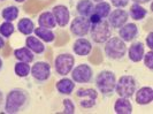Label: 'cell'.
<instances>
[{"label": "cell", "instance_id": "cell-1", "mask_svg": "<svg viewBox=\"0 0 153 114\" xmlns=\"http://www.w3.org/2000/svg\"><path fill=\"white\" fill-rule=\"evenodd\" d=\"M30 104L29 92L21 88H14L7 93L4 112L7 114H16L23 112Z\"/></svg>", "mask_w": 153, "mask_h": 114}, {"label": "cell", "instance_id": "cell-2", "mask_svg": "<svg viewBox=\"0 0 153 114\" xmlns=\"http://www.w3.org/2000/svg\"><path fill=\"white\" fill-rule=\"evenodd\" d=\"M94 83L98 91L104 97H111L114 95L116 77L112 70H101L98 73L94 78Z\"/></svg>", "mask_w": 153, "mask_h": 114}, {"label": "cell", "instance_id": "cell-3", "mask_svg": "<svg viewBox=\"0 0 153 114\" xmlns=\"http://www.w3.org/2000/svg\"><path fill=\"white\" fill-rule=\"evenodd\" d=\"M112 27L109 25L107 20H101L97 23H92L90 27V37L96 44H105L112 37Z\"/></svg>", "mask_w": 153, "mask_h": 114}, {"label": "cell", "instance_id": "cell-4", "mask_svg": "<svg viewBox=\"0 0 153 114\" xmlns=\"http://www.w3.org/2000/svg\"><path fill=\"white\" fill-rule=\"evenodd\" d=\"M105 55L111 60H121L127 53V45L120 37H112L105 43Z\"/></svg>", "mask_w": 153, "mask_h": 114}, {"label": "cell", "instance_id": "cell-5", "mask_svg": "<svg viewBox=\"0 0 153 114\" xmlns=\"http://www.w3.org/2000/svg\"><path fill=\"white\" fill-rule=\"evenodd\" d=\"M137 90V81L134 76L123 75L116 81L115 84V92L119 97L130 99Z\"/></svg>", "mask_w": 153, "mask_h": 114}, {"label": "cell", "instance_id": "cell-6", "mask_svg": "<svg viewBox=\"0 0 153 114\" xmlns=\"http://www.w3.org/2000/svg\"><path fill=\"white\" fill-rule=\"evenodd\" d=\"M75 97L79 106L84 110H89L97 105L98 91L93 88H81L75 93Z\"/></svg>", "mask_w": 153, "mask_h": 114}, {"label": "cell", "instance_id": "cell-7", "mask_svg": "<svg viewBox=\"0 0 153 114\" xmlns=\"http://www.w3.org/2000/svg\"><path fill=\"white\" fill-rule=\"evenodd\" d=\"M75 66V57L70 53H60L54 60L55 73L60 76H67L70 74Z\"/></svg>", "mask_w": 153, "mask_h": 114}, {"label": "cell", "instance_id": "cell-8", "mask_svg": "<svg viewBox=\"0 0 153 114\" xmlns=\"http://www.w3.org/2000/svg\"><path fill=\"white\" fill-rule=\"evenodd\" d=\"M70 73H71V80L75 83H90L93 78V70L88 63L77 65Z\"/></svg>", "mask_w": 153, "mask_h": 114}, {"label": "cell", "instance_id": "cell-9", "mask_svg": "<svg viewBox=\"0 0 153 114\" xmlns=\"http://www.w3.org/2000/svg\"><path fill=\"white\" fill-rule=\"evenodd\" d=\"M30 74L35 81H37L38 83H44L51 77V66L45 61H37L31 67Z\"/></svg>", "mask_w": 153, "mask_h": 114}, {"label": "cell", "instance_id": "cell-10", "mask_svg": "<svg viewBox=\"0 0 153 114\" xmlns=\"http://www.w3.org/2000/svg\"><path fill=\"white\" fill-rule=\"evenodd\" d=\"M91 22L89 17L76 16L70 24V34L75 37H84L89 34Z\"/></svg>", "mask_w": 153, "mask_h": 114}, {"label": "cell", "instance_id": "cell-11", "mask_svg": "<svg viewBox=\"0 0 153 114\" xmlns=\"http://www.w3.org/2000/svg\"><path fill=\"white\" fill-rule=\"evenodd\" d=\"M107 19L112 29H120L122 25H124L128 22L129 14H128L127 10H124L122 8H116L114 10H111Z\"/></svg>", "mask_w": 153, "mask_h": 114}, {"label": "cell", "instance_id": "cell-12", "mask_svg": "<svg viewBox=\"0 0 153 114\" xmlns=\"http://www.w3.org/2000/svg\"><path fill=\"white\" fill-rule=\"evenodd\" d=\"M52 13L55 19V22L59 27L65 28L70 21V12L65 5H56L52 8Z\"/></svg>", "mask_w": 153, "mask_h": 114}, {"label": "cell", "instance_id": "cell-13", "mask_svg": "<svg viewBox=\"0 0 153 114\" xmlns=\"http://www.w3.org/2000/svg\"><path fill=\"white\" fill-rule=\"evenodd\" d=\"M138 27L136 23H126L119 29V36L124 43L135 40L138 36Z\"/></svg>", "mask_w": 153, "mask_h": 114}, {"label": "cell", "instance_id": "cell-14", "mask_svg": "<svg viewBox=\"0 0 153 114\" xmlns=\"http://www.w3.org/2000/svg\"><path fill=\"white\" fill-rule=\"evenodd\" d=\"M73 51L75 52L76 55L79 57H86L89 55L90 52L92 51V44L91 42L86 38L79 37L78 39H76L73 44Z\"/></svg>", "mask_w": 153, "mask_h": 114}, {"label": "cell", "instance_id": "cell-15", "mask_svg": "<svg viewBox=\"0 0 153 114\" xmlns=\"http://www.w3.org/2000/svg\"><path fill=\"white\" fill-rule=\"evenodd\" d=\"M145 54V46L142 42L132 43L128 50V58L132 62H139L143 60V57Z\"/></svg>", "mask_w": 153, "mask_h": 114}, {"label": "cell", "instance_id": "cell-16", "mask_svg": "<svg viewBox=\"0 0 153 114\" xmlns=\"http://www.w3.org/2000/svg\"><path fill=\"white\" fill-rule=\"evenodd\" d=\"M136 103L138 105H147L153 99V89L151 86H143L136 90Z\"/></svg>", "mask_w": 153, "mask_h": 114}, {"label": "cell", "instance_id": "cell-17", "mask_svg": "<svg viewBox=\"0 0 153 114\" xmlns=\"http://www.w3.org/2000/svg\"><path fill=\"white\" fill-rule=\"evenodd\" d=\"M55 88H56V90L60 95L70 96L74 91V89H75V82L73 80H70V78L65 77V78H61L60 81L56 82Z\"/></svg>", "mask_w": 153, "mask_h": 114}, {"label": "cell", "instance_id": "cell-18", "mask_svg": "<svg viewBox=\"0 0 153 114\" xmlns=\"http://www.w3.org/2000/svg\"><path fill=\"white\" fill-rule=\"evenodd\" d=\"M94 9V5L92 0H78L76 4V13L78 16L90 17Z\"/></svg>", "mask_w": 153, "mask_h": 114}, {"label": "cell", "instance_id": "cell-19", "mask_svg": "<svg viewBox=\"0 0 153 114\" xmlns=\"http://www.w3.org/2000/svg\"><path fill=\"white\" fill-rule=\"evenodd\" d=\"M114 112L116 114H131L132 113V105L129 98L119 97L114 104Z\"/></svg>", "mask_w": 153, "mask_h": 114}, {"label": "cell", "instance_id": "cell-20", "mask_svg": "<svg viewBox=\"0 0 153 114\" xmlns=\"http://www.w3.org/2000/svg\"><path fill=\"white\" fill-rule=\"evenodd\" d=\"M25 46L36 54H42L45 52V45L43 44V42L39 38L31 36V35L28 36L25 39Z\"/></svg>", "mask_w": 153, "mask_h": 114}, {"label": "cell", "instance_id": "cell-21", "mask_svg": "<svg viewBox=\"0 0 153 114\" xmlns=\"http://www.w3.org/2000/svg\"><path fill=\"white\" fill-rule=\"evenodd\" d=\"M38 25L42 28H47V29H53L56 27V22L52 12H43L38 17Z\"/></svg>", "mask_w": 153, "mask_h": 114}, {"label": "cell", "instance_id": "cell-22", "mask_svg": "<svg viewBox=\"0 0 153 114\" xmlns=\"http://www.w3.org/2000/svg\"><path fill=\"white\" fill-rule=\"evenodd\" d=\"M14 57L17 61H23V62H28L30 63L35 60V55L33 52L29 50L28 47H21V48H16L14 51Z\"/></svg>", "mask_w": 153, "mask_h": 114}, {"label": "cell", "instance_id": "cell-23", "mask_svg": "<svg viewBox=\"0 0 153 114\" xmlns=\"http://www.w3.org/2000/svg\"><path fill=\"white\" fill-rule=\"evenodd\" d=\"M17 29L22 34V35H25V36H30L31 34L35 30V23L31 19H28V17H23L21 19L19 23H17Z\"/></svg>", "mask_w": 153, "mask_h": 114}, {"label": "cell", "instance_id": "cell-24", "mask_svg": "<svg viewBox=\"0 0 153 114\" xmlns=\"http://www.w3.org/2000/svg\"><path fill=\"white\" fill-rule=\"evenodd\" d=\"M33 32H35L36 37H38L39 39L44 40L46 43H52V42H54V39H55V34L53 32L52 29H47V28L39 27V28H35Z\"/></svg>", "mask_w": 153, "mask_h": 114}, {"label": "cell", "instance_id": "cell-25", "mask_svg": "<svg viewBox=\"0 0 153 114\" xmlns=\"http://www.w3.org/2000/svg\"><path fill=\"white\" fill-rule=\"evenodd\" d=\"M131 16V19H134L135 21H142L145 19V16L147 15V10L143 7L142 5L138 4H132L130 6V10L128 13Z\"/></svg>", "mask_w": 153, "mask_h": 114}, {"label": "cell", "instance_id": "cell-26", "mask_svg": "<svg viewBox=\"0 0 153 114\" xmlns=\"http://www.w3.org/2000/svg\"><path fill=\"white\" fill-rule=\"evenodd\" d=\"M111 4L109 2H106V1H100V2H97V5L94 6V9H93V13L96 15H98L100 19H107L109 13H111Z\"/></svg>", "mask_w": 153, "mask_h": 114}, {"label": "cell", "instance_id": "cell-27", "mask_svg": "<svg viewBox=\"0 0 153 114\" xmlns=\"http://www.w3.org/2000/svg\"><path fill=\"white\" fill-rule=\"evenodd\" d=\"M19 13H20L19 8L16 7V6L10 5V6L5 7L4 9H2V12H1V16H2V19H4L5 21L13 22V21H15L16 19L19 17Z\"/></svg>", "mask_w": 153, "mask_h": 114}, {"label": "cell", "instance_id": "cell-28", "mask_svg": "<svg viewBox=\"0 0 153 114\" xmlns=\"http://www.w3.org/2000/svg\"><path fill=\"white\" fill-rule=\"evenodd\" d=\"M31 67L29 66L28 62H23V61H17L14 66V72L16 76L19 77H27L30 74Z\"/></svg>", "mask_w": 153, "mask_h": 114}, {"label": "cell", "instance_id": "cell-29", "mask_svg": "<svg viewBox=\"0 0 153 114\" xmlns=\"http://www.w3.org/2000/svg\"><path fill=\"white\" fill-rule=\"evenodd\" d=\"M15 31V27L12 22L5 21L0 24V35L5 38H9Z\"/></svg>", "mask_w": 153, "mask_h": 114}, {"label": "cell", "instance_id": "cell-30", "mask_svg": "<svg viewBox=\"0 0 153 114\" xmlns=\"http://www.w3.org/2000/svg\"><path fill=\"white\" fill-rule=\"evenodd\" d=\"M62 104H63V113L66 114H74L75 113V105L73 103L71 99H63L62 100Z\"/></svg>", "mask_w": 153, "mask_h": 114}, {"label": "cell", "instance_id": "cell-31", "mask_svg": "<svg viewBox=\"0 0 153 114\" xmlns=\"http://www.w3.org/2000/svg\"><path fill=\"white\" fill-rule=\"evenodd\" d=\"M143 59H144V63H145L146 67L150 69V70H152L153 69V52H152V50H150L147 53L144 54Z\"/></svg>", "mask_w": 153, "mask_h": 114}, {"label": "cell", "instance_id": "cell-32", "mask_svg": "<svg viewBox=\"0 0 153 114\" xmlns=\"http://www.w3.org/2000/svg\"><path fill=\"white\" fill-rule=\"evenodd\" d=\"M111 4L115 8H124L128 6L129 0H111Z\"/></svg>", "mask_w": 153, "mask_h": 114}, {"label": "cell", "instance_id": "cell-33", "mask_svg": "<svg viewBox=\"0 0 153 114\" xmlns=\"http://www.w3.org/2000/svg\"><path fill=\"white\" fill-rule=\"evenodd\" d=\"M146 44H147L150 50H152L153 48V32L152 31H150L149 35H147V37H146Z\"/></svg>", "mask_w": 153, "mask_h": 114}, {"label": "cell", "instance_id": "cell-34", "mask_svg": "<svg viewBox=\"0 0 153 114\" xmlns=\"http://www.w3.org/2000/svg\"><path fill=\"white\" fill-rule=\"evenodd\" d=\"M89 20H90V22H91V24H92V23L99 22V21H101L102 19H100V17L98 15H96L94 13H92L91 15H90V17H89Z\"/></svg>", "mask_w": 153, "mask_h": 114}, {"label": "cell", "instance_id": "cell-35", "mask_svg": "<svg viewBox=\"0 0 153 114\" xmlns=\"http://www.w3.org/2000/svg\"><path fill=\"white\" fill-rule=\"evenodd\" d=\"M134 4H138V5H144V4H149L151 2V0H132Z\"/></svg>", "mask_w": 153, "mask_h": 114}, {"label": "cell", "instance_id": "cell-36", "mask_svg": "<svg viewBox=\"0 0 153 114\" xmlns=\"http://www.w3.org/2000/svg\"><path fill=\"white\" fill-rule=\"evenodd\" d=\"M5 46V40H4V38H2V36L0 35V50L2 48Z\"/></svg>", "mask_w": 153, "mask_h": 114}, {"label": "cell", "instance_id": "cell-37", "mask_svg": "<svg viewBox=\"0 0 153 114\" xmlns=\"http://www.w3.org/2000/svg\"><path fill=\"white\" fill-rule=\"evenodd\" d=\"M2 103H4V93H2V91L0 90V107H1V105H2Z\"/></svg>", "mask_w": 153, "mask_h": 114}, {"label": "cell", "instance_id": "cell-38", "mask_svg": "<svg viewBox=\"0 0 153 114\" xmlns=\"http://www.w3.org/2000/svg\"><path fill=\"white\" fill-rule=\"evenodd\" d=\"M7 2V0H0V6H2V5H5Z\"/></svg>", "mask_w": 153, "mask_h": 114}, {"label": "cell", "instance_id": "cell-39", "mask_svg": "<svg viewBox=\"0 0 153 114\" xmlns=\"http://www.w3.org/2000/svg\"><path fill=\"white\" fill-rule=\"evenodd\" d=\"M14 1H16V2H19V4H23L25 0H14Z\"/></svg>", "mask_w": 153, "mask_h": 114}, {"label": "cell", "instance_id": "cell-40", "mask_svg": "<svg viewBox=\"0 0 153 114\" xmlns=\"http://www.w3.org/2000/svg\"><path fill=\"white\" fill-rule=\"evenodd\" d=\"M2 65H4V63H2V60H1V58H0V70L2 69Z\"/></svg>", "mask_w": 153, "mask_h": 114}, {"label": "cell", "instance_id": "cell-41", "mask_svg": "<svg viewBox=\"0 0 153 114\" xmlns=\"http://www.w3.org/2000/svg\"><path fill=\"white\" fill-rule=\"evenodd\" d=\"M93 2H100V1H105V0H92Z\"/></svg>", "mask_w": 153, "mask_h": 114}]
</instances>
